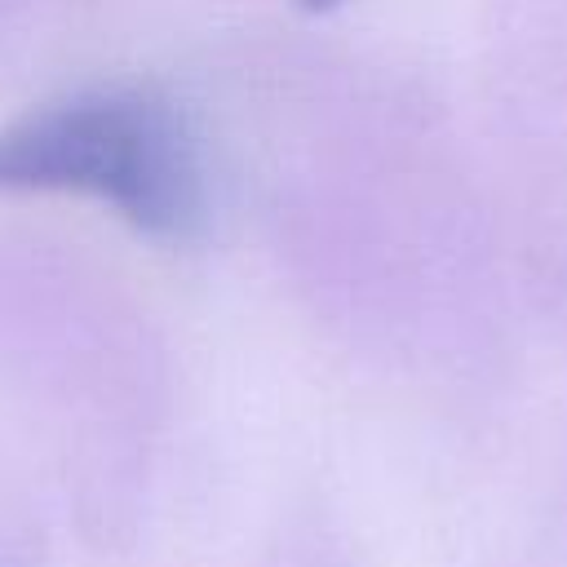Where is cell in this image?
<instances>
[{"mask_svg":"<svg viewBox=\"0 0 567 567\" xmlns=\"http://www.w3.org/2000/svg\"><path fill=\"white\" fill-rule=\"evenodd\" d=\"M0 190L89 195L151 239H190L204 221L195 137L151 89H84L4 124Z\"/></svg>","mask_w":567,"mask_h":567,"instance_id":"obj_1","label":"cell"}]
</instances>
